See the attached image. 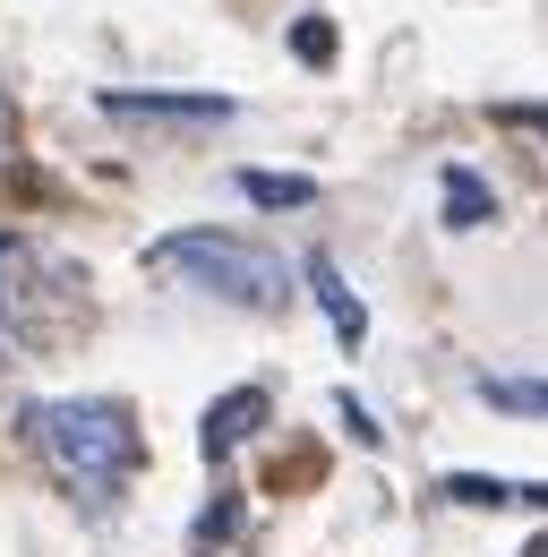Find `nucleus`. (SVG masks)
Segmentation results:
<instances>
[{"label": "nucleus", "instance_id": "1", "mask_svg": "<svg viewBox=\"0 0 548 557\" xmlns=\"http://www.w3.org/2000/svg\"><path fill=\"white\" fill-rule=\"evenodd\" d=\"M146 267L189 283V292H214V300H232V309H283V300H291L283 258L258 249V240H240V232H172V240L146 249Z\"/></svg>", "mask_w": 548, "mask_h": 557}, {"label": "nucleus", "instance_id": "2", "mask_svg": "<svg viewBox=\"0 0 548 557\" xmlns=\"http://www.w3.org/2000/svg\"><path fill=\"white\" fill-rule=\"evenodd\" d=\"M35 446L52 455V472L68 488H112L137 472V420L129 404H103V395H77V404H35Z\"/></svg>", "mask_w": 548, "mask_h": 557}, {"label": "nucleus", "instance_id": "3", "mask_svg": "<svg viewBox=\"0 0 548 557\" xmlns=\"http://www.w3.org/2000/svg\"><path fill=\"white\" fill-rule=\"evenodd\" d=\"M103 112H112V121H198V129L232 121L223 95H103Z\"/></svg>", "mask_w": 548, "mask_h": 557}, {"label": "nucleus", "instance_id": "4", "mask_svg": "<svg viewBox=\"0 0 548 557\" xmlns=\"http://www.w3.org/2000/svg\"><path fill=\"white\" fill-rule=\"evenodd\" d=\"M309 292L326 300V318H335V344H342V351L369 335V309L351 300V283H342V267H335V258H309Z\"/></svg>", "mask_w": 548, "mask_h": 557}, {"label": "nucleus", "instance_id": "5", "mask_svg": "<svg viewBox=\"0 0 548 557\" xmlns=\"http://www.w3.org/2000/svg\"><path fill=\"white\" fill-rule=\"evenodd\" d=\"M258 420H266V395H258V386L223 395V404L205 412V463H223V455H232V446H240V437H249Z\"/></svg>", "mask_w": 548, "mask_h": 557}, {"label": "nucleus", "instance_id": "6", "mask_svg": "<svg viewBox=\"0 0 548 557\" xmlns=\"http://www.w3.org/2000/svg\"><path fill=\"white\" fill-rule=\"evenodd\" d=\"M488 214H497L488 181H479V172H446V223H454V232H472V223H488Z\"/></svg>", "mask_w": 548, "mask_h": 557}, {"label": "nucleus", "instance_id": "7", "mask_svg": "<svg viewBox=\"0 0 548 557\" xmlns=\"http://www.w3.org/2000/svg\"><path fill=\"white\" fill-rule=\"evenodd\" d=\"M240 198L249 207H309L317 181H300V172H240Z\"/></svg>", "mask_w": 548, "mask_h": 557}, {"label": "nucleus", "instance_id": "8", "mask_svg": "<svg viewBox=\"0 0 548 557\" xmlns=\"http://www.w3.org/2000/svg\"><path fill=\"white\" fill-rule=\"evenodd\" d=\"M479 395H488V404H506V412H548V386H514V377H488Z\"/></svg>", "mask_w": 548, "mask_h": 557}, {"label": "nucleus", "instance_id": "9", "mask_svg": "<svg viewBox=\"0 0 548 557\" xmlns=\"http://www.w3.org/2000/svg\"><path fill=\"white\" fill-rule=\"evenodd\" d=\"M291 52H300V61H335V26H326V17H300V26H291Z\"/></svg>", "mask_w": 548, "mask_h": 557}, {"label": "nucleus", "instance_id": "10", "mask_svg": "<svg viewBox=\"0 0 548 557\" xmlns=\"http://www.w3.org/2000/svg\"><path fill=\"white\" fill-rule=\"evenodd\" d=\"M0 154H9V103H0Z\"/></svg>", "mask_w": 548, "mask_h": 557}, {"label": "nucleus", "instance_id": "11", "mask_svg": "<svg viewBox=\"0 0 548 557\" xmlns=\"http://www.w3.org/2000/svg\"><path fill=\"white\" fill-rule=\"evenodd\" d=\"M0 258H9V240H0Z\"/></svg>", "mask_w": 548, "mask_h": 557}]
</instances>
